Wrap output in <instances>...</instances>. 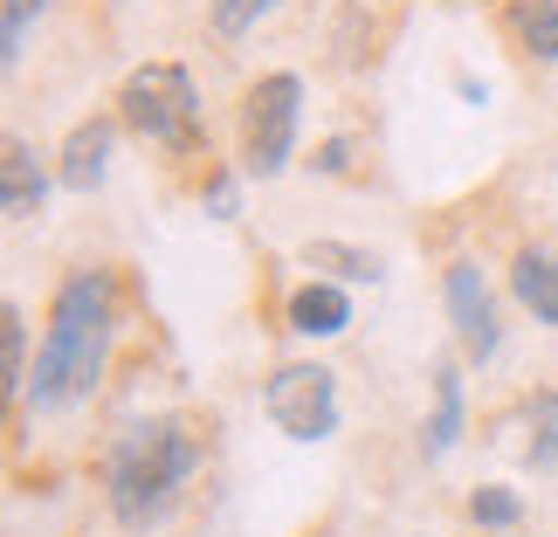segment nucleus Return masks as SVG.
Segmentation results:
<instances>
[{"instance_id":"obj_1","label":"nucleus","mask_w":558,"mask_h":537,"mask_svg":"<svg viewBox=\"0 0 558 537\" xmlns=\"http://www.w3.org/2000/svg\"><path fill=\"white\" fill-rule=\"evenodd\" d=\"M111 331H118V283L111 269H76L62 276V290L49 296V325H41V352L28 373V400L35 414H70L97 393L104 358H111Z\"/></svg>"},{"instance_id":"obj_13","label":"nucleus","mask_w":558,"mask_h":537,"mask_svg":"<svg viewBox=\"0 0 558 537\" xmlns=\"http://www.w3.org/2000/svg\"><path fill=\"white\" fill-rule=\"evenodd\" d=\"M524 462H531V476L558 468V386H538L524 400Z\"/></svg>"},{"instance_id":"obj_16","label":"nucleus","mask_w":558,"mask_h":537,"mask_svg":"<svg viewBox=\"0 0 558 537\" xmlns=\"http://www.w3.org/2000/svg\"><path fill=\"white\" fill-rule=\"evenodd\" d=\"M518 517H524L518 489H504V483H483V489H469V524H476V530H510Z\"/></svg>"},{"instance_id":"obj_5","label":"nucleus","mask_w":558,"mask_h":537,"mask_svg":"<svg viewBox=\"0 0 558 537\" xmlns=\"http://www.w3.org/2000/svg\"><path fill=\"white\" fill-rule=\"evenodd\" d=\"M263 414L283 427L290 441H331L338 435V373L317 358H290L263 379Z\"/></svg>"},{"instance_id":"obj_19","label":"nucleus","mask_w":558,"mask_h":537,"mask_svg":"<svg viewBox=\"0 0 558 537\" xmlns=\"http://www.w3.org/2000/svg\"><path fill=\"white\" fill-rule=\"evenodd\" d=\"M345 152H352V138H331V145H325V152H317L311 166H317V173H345Z\"/></svg>"},{"instance_id":"obj_4","label":"nucleus","mask_w":558,"mask_h":537,"mask_svg":"<svg viewBox=\"0 0 558 537\" xmlns=\"http://www.w3.org/2000/svg\"><path fill=\"white\" fill-rule=\"evenodd\" d=\"M193 111H201V97H193L186 62H138V70L118 83V124L145 145H186Z\"/></svg>"},{"instance_id":"obj_14","label":"nucleus","mask_w":558,"mask_h":537,"mask_svg":"<svg viewBox=\"0 0 558 537\" xmlns=\"http://www.w3.org/2000/svg\"><path fill=\"white\" fill-rule=\"evenodd\" d=\"M510 35L524 56L558 62V0H510Z\"/></svg>"},{"instance_id":"obj_2","label":"nucleus","mask_w":558,"mask_h":537,"mask_svg":"<svg viewBox=\"0 0 558 537\" xmlns=\"http://www.w3.org/2000/svg\"><path fill=\"white\" fill-rule=\"evenodd\" d=\"M201 455H207V435L186 414H145L124 427L111 441V455H104V503H111L118 530H132V537L159 530L180 510Z\"/></svg>"},{"instance_id":"obj_3","label":"nucleus","mask_w":558,"mask_h":537,"mask_svg":"<svg viewBox=\"0 0 558 537\" xmlns=\"http://www.w3.org/2000/svg\"><path fill=\"white\" fill-rule=\"evenodd\" d=\"M296 118H304V83L290 70H269L248 83L242 111H234V159L248 180H276L296 152Z\"/></svg>"},{"instance_id":"obj_15","label":"nucleus","mask_w":558,"mask_h":537,"mask_svg":"<svg viewBox=\"0 0 558 537\" xmlns=\"http://www.w3.org/2000/svg\"><path fill=\"white\" fill-rule=\"evenodd\" d=\"M0 365H8V393L21 400V393H28V373H35V365H28V325H21L14 304H0Z\"/></svg>"},{"instance_id":"obj_11","label":"nucleus","mask_w":558,"mask_h":537,"mask_svg":"<svg viewBox=\"0 0 558 537\" xmlns=\"http://www.w3.org/2000/svg\"><path fill=\"white\" fill-rule=\"evenodd\" d=\"M510 296L538 317V325L558 331V248H524L510 263Z\"/></svg>"},{"instance_id":"obj_12","label":"nucleus","mask_w":558,"mask_h":537,"mask_svg":"<svg viewBox=\"0 0 558 537\" xmlns=\"http://www.w3.org/2000/svg\"><path fill=\"white\" fill-rule=\"evenodd\" d=\"M304 269H325V283H379L386 255L359 242H304Z\"/></svg>"},{"instance_id":"obj_10","label":"nucleus","mask_w":558,"mask_h":537,"mask_svg":"<svg viewBox=\"0 0 558 537\" xmlns=\"http://www.w3.org/2000/svg\"><path fill=\"white\" fill-rule=\"evenodd\" d=\"M41 193H49V180H41L28 138H8L0 145V207H8V221H35Z\"/></svg>"},{"instance_id":"obj_6","label":"nucleus","mask_w":558,"mask_h":537,"mask_svg":"<svg viewBox=\"0 0 558 537\" xmlns=\"http://www.w3.org/2000/svg\"><path fill=\"white\" fill-rule=\"evenodd\" d=\"M441 304H448V325H456V345L462 358L489 365L504 345V325H497V290H489V276L476 263H448L441 276Z\"/></svg>"},{"instance_id":"obj_8","label":"nucleus","mask_w":558,"mask_h":537,"mask_svg":"<svg viewBox=\"0 0 558 537\" xmlns=\"http://www.w3.org/2000/svg\"><path fill=\"white\" fill-rule=\"evenodd\" d=\"M283 325H290L296 338H338V331L352 325V296L338 290V283H325V276H311V283L290 290Z\"/></svg>"},{"instance_id":"obj_7","label":"nucleus","mask_w":558,"mask_h":537,"mask_svg":"<svg viewBox=\"0 0 558 537\" xmlns=\"http://www.w3.org/2000/svg\"><path fill=\"white\" fill-rule=\"evenodd\" d=\"M118 111L111 118H83V124H70V138H62V152H56V186H70V193H90V186H104V173H111V145H118Z\"/></svg>"},{"instance_id":"obj_17","label":"nucleus","mask_w":558,"mask_h":537,"mask_svg":"<svg viewBox=\"0 0 558 537\" xmlns=\"http://www.w3.org/2000/svg\"><path fill=\"white\" fill-rule=\"evenodd\" d=\"M41 21V0H0V62H14L28 56V28Z\"/></svg>"},{"instance_id":"obj_18","label":"nucleus","mask_w":558,"mask_h":537,"mask_svg":"<svg viewBox=\"0 0 558 537\" xmlns=\"http://www.w3.org/2000/svg\"><path fill=\"white\" fill-rule=\"evenodd\" d=\"M269 8H276V0H207V21H214V35H221V41H242Z\"/></svg>"},{"instance_id":"obj_9","label":"nucleus","mask_w":558,"mask_h":537,"mask_svg":"<svg viewBox=\"0 0 558 537\" xmlns=\"http://www.w3.org/2000/svg\"><path fill=\"white\" fill-rule=\"evenodd\" d=\"M427 386H435V414H427V427H421V455L441 462L448 448L462 441V365L456 358H435Z\"/></svg>"}]
</instances>
